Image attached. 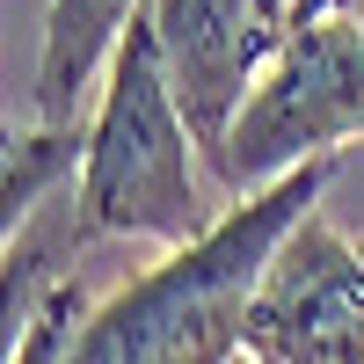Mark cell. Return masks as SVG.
<instances>
[{"label": "cell", "mask_w": 364, "mask_h": 364, "mask_svg": "<svg viewBox=\"0 0 364 364\" xmlns=\"http://www.w3.org/2000/svg\"><path fill=\"white\" fill-rule=\"evenodd\" d=\"M328 175H336V154H314L277 182L233 197L197 240L168 248L124 291L87 306L66 364H233L248 350V314L269 262L284 233L321 204Z\"/></svg>", "instance_id": "cell-1"}, {"label": "cell", "mask_w": 364, "mask_h": 364, "mask_svg": "<svg viewBox=\"0 0 364 364\" xmlns=\"http://www.w3.org/2000/svg\"><path fill=\"white\" fill-rule=\"evenodd\" d=\"M190 154H197V139L175 102L154 8H139L109 51V73L95 87V117H87V161H80V190H73L80 248L109 240V233L168 240V248L197 240L219 211L204 204Z\"/></svg>", "instance_id": "cell-2"}, {"label": "cell", "mask_w": 364, "mask_h": 364, "mask_svg": "<svg viewBox=\"0 0 364 364\" xmlns=\"http://www.w3.org/2000/svg\"><path fill=\"white\" fill-rule=\"evenodd\" d=\"M357 132H364V15L299 22L284 29V51L269 58L262 87L233 124L226 197H248L314 154H343V139Z\"/></svg>", "instance_id": "cell-3"}, {"label": "cell", "mask_w": 364, "mask_h": 364, "mask_svg": "<svg viewBox=\"0 0 364 364\" xmlns=\"http://www.w3.org/2000/svg\"><path fill=\"white\" fill-rule=\"evenodd\" d=\"M255 364H364V248L328 226L314 204L284 233L277 262L248 314Z\"/></svg>", "instance_id": "cell-4"}, {"label": "cell", "mask_w": 364, "mask_h": 364, "mask_svg": "<svg viewBox=\"0 0 364 364\" xmlns=\"http://www.w3.org/2000/svg\"><path fill=\"white\" fill-rule=\"evenodd\" d=\"M161 29V58L175 80V102L190 117L197 161L211 182L226 190V154H233V124L248 95L262 87L269 58L284 51V29L269 22L255 0H146Z\"/></svg>", "instance_id": "cell-5"}, {"label": "cell", "mask_w": 364, "mask_h": 364, "mask_svg": "<svg viewBox=\"0 0 364 364\" xmlns=\"http://www.w3.org/2000/svg\"><path fill=\"white\" fill-rule=\"evenodd\" d=\"M139 8L146 0H51L44 58H37V117L44 124H80L87 87H95V73H109V51Z\"/></svg>", "instance_id": "cell-6"}, {"label": "cell", "mask_w": 364, "mask_h": 364, "mask_svg": "<svg viewBox=\"0 0 364 364\" xmlns=\"http://www.w3.org/2000/svg\"><path fill=\"white\" fill-rule=\"evenodd\" d=\"M87 161V124H44L37 132H8V168H0V226H22L29 211H44V190L58 175H73Z\"/></svg>", "instance_id": "cell-7"}, {"label": "cell", "mask_w": 364, "mask_h": 364, "mask_svg": "<svg viewBox=\"0 0 364 364\" xmlns=\"http://www.w3.org/2000/svg\"><path fill=\"white\" fill-rule=\"evenodd\" d=\"M80 321H87V291H80V277L51 284L37 306H29V321L8 336V364H66Z\"/></svg>", "instance_id": "cell-8"}, {"label": "cell", "mask_w": 364, "mask_h": 364, "mask_svg": "<svg viewBox=\"0 0 364 364\" xmlns=\"http://www.w3.org/2000/svg\"><path fill=\"white\" fill-rule=\"evenodd\" d=\"M255 8H262L269 22H277V29H284V15H291V0H255Z\"/></svg>", "instance_id": "cell-9"}, {"label": "cell", "mask_w": 364, "mask_h": 364, "mask_svg": "<svg viewBox=\"0 0 364 364\" xmlns=\"http://www.w3.org/2000/svg\"><path fill=\"white\" fill-rule=\"evenodd\" d=\"M233 364H255V357H248V350H240V357H233Z\"/></svg>", "instance_id": "cell-10"}, {"label": "cell", "mask_w": 364, "mask_h": 364, "mask_svg": "<svg viewBox=\"0 0 364 364\" xmlns=\"http://www.w3.org/2000/svg\"><path fill=\"white\" fill-rule=\"evenodd\" d=\"M357 15H364V0H357Z\"/></svg>", "instance_id": "cell-11"}]
</instances>
